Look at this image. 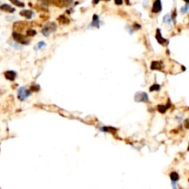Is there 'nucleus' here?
<instances>
[{
  "mask_svg": "<svg viewBox=\"0 0 189 189\" xmlns=\"http://www.w3.org/2000/svg\"><path fill=\"white\" fill-rule=\"evenodd\" d=\"M160 11H162V2H160V0H155L152 6V12L159 13Z\"/></svg>",
  "mask_w": 189,
  "mask_h": 189,
  "instance_id": "obj_5",
  "label": "nucleus"
},
{
  "mask_svg": "<svg viewBox=\"0 0 189 189\" xmlns=\"http://www.w3.org/2000/svg\"><path fill=\"white\" fill-rule=\"evenodd\" d=\"M40 1L42 2V4H43L45 6H49L54 2V0H40Z\"/></svg>",
  "mask_w": 189,
  "mask_h": 189,
  "instance_id": "obj_17",
  "label": "nucleus"
},
{
  "mask_svg": "<svg viewBox=\"0 0 189 189\" xmlns=\"http://www.w3.org/2000/svg\"><path fill=\"white\" fill-rule=\"evenodd\" d=\"M58 21H59V22H60V23H62V24H63V23H64V24H67V23H68V22H69V21L68 20V19L65 18V16H63V15H62V16H60V17L58 18Z\"/></svg>",
  "mask_w": 189,
  "mask_h": 189,
  "instance_id": "obj_15",
  "label": "nucleus"
},
{
  "mask_svg": "<svg viewBox=\"0 0 189 189\" xmlns=\"http://www.w3.org/2000/svg\"><path fill=\"white\" fill-rule=\"evenodd\" d=\"M187 9H188V6H187V4L184 7H182L181 8V12L184 14V13H186L187 12Z\"/></svg>",
  "mask_w": 189,
  "mask_h": 189,
  "instance_id": "obj_21",
  "label": "nucleus"
},
{
  "mask_svg": "<svg viewBox=\"0 0 189 189\" xmlns=\"http://www.w3.org/2000/svg\"><path fill=\"white\" fill-rule=\"evenodd\" d=\"M55 30H56V24L54 22H48L43 26V28L42 29V33L44 36H48Z\"/></svg>",
  "mask_w": 189,
  "mask_h": 189,
  "instance_id": "obj_1",
  "label": "nucleus"
},
{
  "mask_svg": "<svg viewBox=\"0 0 189 189\" xmlns=\"http://www.w3.org/2000/svg\"><path fill=\"white\" fill-rule=\"evenodd\" d=\"M150 69L151 70H156V71L162 70L163 69V63L160 61H153L152 63H151Z\"/></svg>",
  "mask_w": 189,
  "mask_h": 189,
  "instance_id": "obj_8",
  "label": "nucleus"
},
{
  "mask_svg": "<svg viewBox=\"0 0 189 189\" xmlns=\"http://www.w3.org/2000/svg\"><path fill=\"white\" fill-rule=\"evenodd\" d=\"M160 89V86H159V84H153V86H151L149 90L152 92V91H159Z\"/></svg>",
  "mask_w": 189,
  "mask_h": 189,
  "instance_id": "obj_16",
  "label": "nucleus"
},
{
  "mask_svg": "<svg viewBox=\"0 0 189 189\" xmlns=\"http://www.w3.org/2000/svg\"><path fill=\"white\" fill-rule=\"evenodd\" d=\"M9 1H10L12 4H14L15 6H17V7H23L25 5H24V3H22V2H21L20 0H9Z\"/></svg>",
  "mask_w": 189,
  "mask_h": 189,
  "instance_id": "obj_14",
  "label": "nucleus"
},
{
  "mask_svg": "<svg viewBox=\"0 0 189 189\" xmlns=\"http://www.w3.org/2000/svg\"><path fill=\"white\" fill-rule=\"evenodd\" d=\"M156 38H157V40H158V42H159L160 44L164 45V44L166 43V39L163 38V36H162V34H160V30H157Z\"/></svg>",
  "mask_w": 189,
  "mask_h": 189,
  "instance_id": "obj_12",
  "label": "nucleus"
},
{
  "mask_svg": "<svg viewBox=\"0 0 189 189\" xmlns=\"http://www.w3.org/2000/svg\"><path fill=\"white\" fill-rule=\"evenodd\" d=\"M30 94H31V92L29 90H27L26 87H21L18 91V97L20 100L23 101L30 96Z\"/></svg>",
  "mask_w": 189,
  "mask_h": 189,
  "instance_id": "obj_3",
  "label": "nucleus"
},
{
  "mask_svg": "<svg viewBox=\"0 0 189 189\" xmlns=\"http://www.w3.org/2000/svg\"><path fill=\"white\" fill-rule=\"evenodd\" d=\"M4 75H5V77L7 80H9V81H14L15 78H16V76H17L16 72L13 71H6L4 73Z\"/></svg>",
  "mask_w": 189,
  "mask_h": 189,
  "instance_id": "obj_6",
  "label": "nucleus"
},
{
  "mask_svg": "<svg viewBox=\"0 0 189 189\" xmlns=\"http://www.w3.org/2000/svg\"><path fill=\"white\" fill-rule=\"evenodd\" d=\"M12 36H13V38L14 40L18 43V44H23V45H28L30 42V40L27 38V37H25L24 35L21 34V33H16L14 32L12 33Z\"/></svg>",
  "mask_w": 189,
  "mask_h": 189,
  "instance_id": "obj_2",
  "label": "nucleus"
},
{
  "mask_svg": "<svg viewBox=\"0 0 189 189\" xmlns=\"http://www.w3.org/2000/svg\"><path fill=\"white\" fill-rule=\"evenodd\" d=\"M0 9L3 11H6V12H9V13H13L15 11V8L12 7L11 6H9L7 4H3L0 6Z\"/></svg>",
  "mask_w": 189,
  "mask_h": 189,
  "instance_id": "obj_7",
  "label": "nucleus"
},
{
  "mask_svg": "<svg viewBox=\"0 0 189 189\" xmlns=\"http://www.w3.org/2000/svg\"><path fill=\"white\" fill-rule=\"evenodd\" d=\"M20 14H21L22 17L28 19V20H30V19H32V16H33V12H32V10H27V9H26V10H22Z\"/></svg>",
  "mask_w": 189,
  "mask_h": 189,
  "instance_id": "obj_10",
  "label": "nucleus"
},
{
  "mask_svg": "<svg viewBox=\"0 0 189 189\" xmlns=\"http://www.w3.org/2000/svg\"><path fill=\"white\" fill-rule=\"evenodd\" d=\"M166 109H167V107H166V106L160 105V106L158 107V110H159L160 112H162V113H164V112L166 111Z\"/></svg>",
  "mask_w": 189,
  "mask_h": 189,
  "instance_id": "obj_18",
  "label": "nucleus"
},
{
  "mask_svg": "<svg viewBox=\"0 0 189 189\" xmlns=\"http://www.w3.org/2000/svg\"><path fill=\"white\" fill-rule=\"evenodd\" d=\"M100 0H93V4H98Z\"/></svg>",
  "mask_w": 189,
  "mask_h": 189,
  "instance_id": "obj_24",
  "label": "nucleus"
},
{
  "mask_svg": "<svg viewBox=\"0 0 189 189\" xmlns=\"http://www.w3.org/2000/svg\"><path fill=\"white\" fill-rule=\"evenodd\" d=\"M91 26L96 27V28H99L100 27V20H99V17L97 15H93Z\"/></svg>",
  "mask_w": 189,
  "mask_h": 189,
  "instance_id": "obj_11",
  "label": "nucleus"
},
{
  "mask_svg": "<svg viewBox=\"0 0 189 189\" xmlns=\"http://www.w3.org/2000/svg\"><path fill=\"white\" fill-rule=\"evenodd\" d=\"M187 121H188L186 120V121H185V127H186V128H188V124H187Z\"/></svg>",
  "mask_w": 189,
  "mask_h": 189,
  "instance_id": "obj_25",
  "label": "nucleus"
},
{
  "mask_svg": "<svg viewBox=\"0 0 189 189\" xmlns=\"http://www.w3.org/2000/svg\"><path fill=\"white\" fill-rule=\"evenodd\" d=\"M36 34V32L32 29H29L27 31V35H29V36H33Z\"/></svg>",
  "mask_w": 189,
  "mask_h": 189,
  "instance_id": "obj_19",
  "label": "nucleus"
},
{
  "mask_svg": "<svg viewBox=\"0 0 189 189\" xmlns=\"http://www.w3.org/2000/svg\"><path fill=\"white\" fill-rule=\"evenodd\" d=\"M163 21H164V22L170 23V22H171V16H170V15H165L164 18H163Z\"/></svg>",
  "mask_w": 189,
  "mask_h": 189,
  "instance_id": "obj_20",
  "label": "nucleus"
},
{
  "mask_svg": "<svg viewBox=\"0 0 189 189\" xmlns=\"http://www.w3.org/2000/svg\"><path fill=\"white\" fill-rule=\"evenodd\" d=\"M185 3H186V4H187V3H188V2H189V0H185Z\"/></svg>",
  "mask_w": 189,
  "mask_h": 189,
  "instance_id": "obj_26",
  "label": "nucleus"
},
{
  "mask_svg": "<svg viewBox=\"0 0 189 189\" xmlns=\"http://www.w3.org/2000/svg\"><path fill=\"white\" fill-rule=\"evenodd\" d=\"M148 100H149L148 94L145 92H138L135 94L136 102H147Z\"/></svg>",
  "mask_w": 189,
  "mask_h": 189,
  "instance_id": "obj_4",
  "label": "nucleus"
},
{
  "mask_svg": "<svg viewBox=\"0 0 189 189\" xmlns=\"http://www.w3.org/2000/svg\"><path fill=\"white\" fill-rule=\"evenodd\" d=\"M115 3L116 4V5H122L123 4V0H115Z\"/></svg>",
  "mask_w": 189,
  "mask_h": 189,
  "instance_id": "obj_22",
  "label": "nucleus"
},
{
  "mask_svg": "<svg viewBox=\"0 0 189 189\" xmlns=\"http://www.w3.org/2000/svg\"><path fill=\"white\" fill-rule=\"evenodd\" d=\"M72 3L71 0H56V5L59 7H68Z\"/></svg>",
  "mask_w": 189,
  "mask_h": 189,
  "instance_id": "obj_9",
  "label": "nucleus"
},
{
  "mask_svg": "<svg viewBox=\"0 0 189 189\" xmlns=\"http://www.w3.org/2000/svg\"><path fill=\"white\" fill-rule=\"evenodd\" d=\"M44 45H45V44L43 42H40V44H39V45H38V47H43Z\"/></svg>",
  "mask_w": 189,
  "mask_h": 189,
  "instance_id": "obj_23",
  "label": "nucleus"
},
{
  "mask_svg": "<svg viewBox=\"0 0 189 189\" xmlns=\"http://www.w3.org/2000/svg\"><path fill=\"white\" fill-rule=\"evenodd\" d=\"M170 177H171L173 183H176V182L179 180V175H178V173H174V172H173L171 174H170Z\"/></svg>",
  "mask_w": 189,
  "mask_h": 189,
  "instance_id": "obj_13",
  "label": "nucleus"
}]
</instances>
